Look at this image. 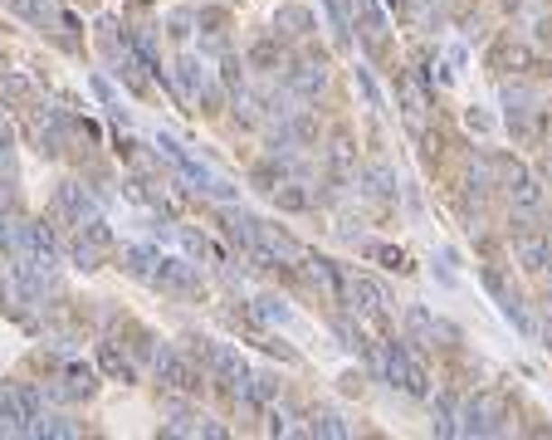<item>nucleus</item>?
Returning <instances> with one entry per match:
<instances>
[{
	"label": "nucleus",
	"instance_id": "obj_5",
	"mask_svg": "<svg viewBox=\"0 0 552 440\" xmlns=\"http://www.w3.org/2000/svg\"><path fill=\"white\" fill-rule=\"evenodd\" d=\"M509 196H513V206H519V211H538V206H543V186H538L533 176H523V172H513Z\"/></svg>",
	"mask_w": 552,
	"mask_h": 440
},
{
	"label": "nucleus",
	"instance_id": "obj_6",
	"mask_svg": "<svg viewBox=\"0 0 552 440\" xmlns=\"http://www.w3.org/2000/svg\"><path fill=\"white\" fill-rule=\"evenodd\" d=\"M401 103H406V117H411V123H421V117H426V93H421V83H416V79H401Z\"/></svg>",
	"mask_w": 552,
	"mask_h": 440
},
{
	"label": "nucleus",
	"instance_id": "obj_3",
	"mask_svg": "<svg viewBox=\"0 0 552 440\" xmlns=\"http://www.w3.org/2000/svg\"><path fill=\"white\" fill-rule=\"evenodd\" d=\"M157 377H162L166 387H176V391H191V387H196V372H191V362L176 358V352H162V358H157Z\"/></svg>",
	"mask_w": 552,
	"mask_h": 440
},
{
	"label": "nucleus",
	"instance_id": "obj_7",
	"mask_svg": "<svg viewBox=\"0 0 552 440\" xmlns=\"http://www.w3.org/2000/svg\"><path fill=\"white\" fill-rule=\"evenodd\" d=\"M547 304H552V284H547Z\"/></svg>",
	"mask_w": 552,
	"mask_h": 440
},
{
	"label": "nucleus",
	"instance_id": "obj_2",
	"mask_svg": "<svg viewBox=\"0 0 552 440\" xmlns=\"http://www.w3.org/2000/svg\"><path fill=\"white\" fill-rule=\"evenodd\" d=\"M387 377L401 382L406 391H426V367L416 362L406 348H387Z\"/></svg>",
	"mask_w": 552,
	"mask_h": 440
},
{
	"label": "nucleus",
	"instance_id": "obj_4",
	"mask_svg": "<svg viewBox=\"0 0 552 440\" xmlns=\"http://www.w3.org/2000/svg\"><path fill=\"white\" fill-rule=\"evenodd\" d=\"M347 299H352V308H362V314L377 318L381 304H387V294H381L371 279H347Z\"/></svg>",
	"mask_w": 552,
	"mask_h": 440
},
{
	"label": "nucleus",
	"instance_id": "obj_8",
	"mask_svg": "<svg viewBox=\"0 0 552 440\" xmlns=\"http://www.w3.org/2000/svg\"><path fill=\"white\" fill-rule=\"evenodd\" d=\"M547 172H552V157H547Z\"/></svg>",
	"mask_w": 552,
	"mask_h": 440
},
{
	"label": "nucleus",
	"instance_id": "obj_1",
	"mask_svg": "<svg viewBox=\"0 0 552 440\" xmlns=\"http://www.w3.org/2000/svg\"><path fill=\"white\" fill-rule=\"evenodd\" d=\"M513 255H519V265L528 269V275H543V269L552 265V240L538 230H519L513 235Z\"/></svg>",
	"mask_w": 552,
	"mask_h": 440
}]
</instances>
